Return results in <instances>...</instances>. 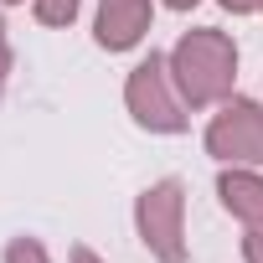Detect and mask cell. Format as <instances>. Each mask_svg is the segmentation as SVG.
<instances>
[{
	"mask_svg": "<svg viewBox=\"0 0 263 263\" xmlns=\"http://www.w3.org/2000/svg\"><path fill=\"white\" fill-rule=\"evenodd\" d=\"M6 6H21V0H6Z\"/></svg>",
	"mask_w": 263,
	"mask_h": 263,
	"instance_id": "cell-14",
	"label": "cell"
},
{
	"mask_svg": "<svg viewBox=\"0 0 263 263\" xmlns=\"http://www.w3.org/2000/svg\"><path fill=\"white\" fill-rule=\"evenodd\" d=\"M6 78H11V36H6V21H0V93H6Z\"/></svg>",
	"mask_w": 263,
	"mask_h": 263,
	"instance_id": "cell-10",
	"label": "cell"
},
{
	"mask_svg": "<svg viewBox=\"0 0 263 263\" xmlns=\"http://www.w3.org/2000/svg\"><path fill=\"white\" fill-rule=\"evenodd\" d=\"M217 196H222V206H227L237 222L263 227V176H253V171L232 165V171H222V176H217Z\"/></svg>",
	"mask_w": 263,
	"mask_h": 263,
	"instance_id": "cell-6",
	"label": "cell"
},
{
	"mask_svg": "<svg viewBox=\"0 0 263 263\" xmlns=\"http://www.w3.org/2000/svg\"><path fill=\"white\" fill-rule=\"evenodd\" d=\"M135 227L160 263H186V186L176 176L145 186L135 201Z\"/></svg>",
	"mask_w": 263,
	"mask_h": 263,
	"instance_id": "cell-3",
	"label": "cell"
},
{
	"mask_svg": "<svg viewBox=\"0 0 263 263\" xmlns=\"http://www.w3.org/2000/svg\"><path fill=\"white\" fill-rule=\"evenodd\" d=\"M206 155L227 165H263V108L253 98H227L206 124Z\"/></svg>",
	"mask_w": 263,
	"mask_h": 263,
	"instance_id": "cell-4",
	"label": "cell"
},
{
	"mask_svg": "<svg viewBox=\"0 0 263 263\" xmlns=\"http://www.w3.org/2000/svg\"><path fill=\"white\" fill-rule=\"evenodd\" d=\"M222 6H227L232 16H253V11H263V0H222Z\"/></svg>",
	"mask_w": 263,
	"mask_h": 263,
	"instance_id": "cell-11",
	"label": "cell"
},
{
	"mask_svg": "<svg viewBox=\"0 0 263 263\" xmlns=\"http://www.w3.org/2000/svg\"><path fill=\"white\" fill-rule=\"evenodd\" d=\"M165 6H171V11H191V6H196V0H165Z\"/></svg>",
	"mask_w": 263,
	"mask_h": 263,
	"instance_id": "cell-13",
	"label": "cell"
},
{
	"mask_svg": "<svg viewBox=\"0 0 263 263\" xmlns=\"http://www.w3.org/2000/svg\"><path fill=\"white\" fill-rule=\"evenodd\" d=\"M124 103L129 114H135L140 129H150V135H181L186 129V98L171 78V57H145L135 72H129L124 83Z\"/></svg>",
	"mask_w": 263,
	"mask_h": 263,
	"instance_id": "cell-2",
	"label": "cell"
},
{
	"mask_svg": "<svg viewBox=\"0 0 263 263\" xmlns=\"http://www.w3.org/2000/svg\"><path fill=\"white\" fill-rule=\"evenodd\" d=\"M72 263H103V258H98L93 248H72Z\"/></svg>",
	"mask_w": 263,
	"mask_h": 263,
	"instance_id": "cell-12",
	"label": "cell"
},
{
	"mask_svg": "<svg viewBox=\"0 0 263 263\" xmlns=\"http://www.w3.org/2000/svg\"><path fill=\"white\" fill-rule=\"evenodd\" d=\"M242 258H248V263H263V227H248V237H242Z\"/></svg>",
	"mask_w": 263,
	"mask_h": 263,
	"instance_id": "cell-9",
	"label": "cell"
},
{
	"mask_svg": "<svg viewBox=\"0 0 263 263\" xmlns=\"http://www.w3.org/2000/svg\"><path fill=\"white\" fill-rule=\"evenodd\" d=\"M150 31V0H98V47L103 52H129Z\"/></svg>",
	"mask_w": 263,
	"mask_h": 263,
	"instance_id": "cell-5",
	"label": "cell"
},
{
	"mask_svg": "<svg viewBox=\"0 0 263 263\" xmlns=\"http://www.w3.org/2000/svg\"><path fill=\"white\" fill-rule=\"evenodd\" d=\"M78 16V0H36V21L42 26H67Z\"/></svg>",
	"mask_w": 263,
	"mask_h": 263,
	"instance_id": "cell-7",
	"label": "cell"
},
{
	"mask_svg": "<svg viewBox=\"0 0 263 263\" xmlns=\"http://www.w3.org/2000/svg\"><path fill=\"white\" fill-rule=\"evenodd\" d=\"M6 263H52V258H47V248H42L36 237H11Z\"/></svg>",
	"mask_w": 263,
	"mask_h": 263,
	"instance_id": "cell-8",
	"label": "cell"
},
{
	"mask_svg": "<svg viewBox=\"0 0 263 263\" xmlns=\"http://www.w3.org/2000/svg\"><path fill=\"white\" fill-rule=\"evenodd\" d=\"M171 78L186 98V108H212L232 93V78H237V47L227 31H186L171 52Z\"/></svg>",
	"mask_w": 263,
	"mask_h": 263,
	"instance_id": "cell-1",
	"label": "cell"
}]
</instances>
